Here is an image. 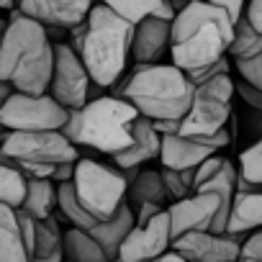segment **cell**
I'll return each mask as SVG.
<instances>
[{"label": "cell", "instance_id": "obj_1", "mask_svg": "<svg viewBox=\"0 0 262 262\" xmlns=\"http://www.w3.org/2000/svg\"><path fill=\"white\" fill-rule=\"evenodd\" d=\"M54 77V44L44 24L11 11V21L0 47V80L11 82L18 93L44 95Z\"/></svg>", "mask_w": 262, "mask_h": 262}, {"label": "cell", "instance_id": "obj_2", "mask_svg": "<svg viewBox=\"0 0 262 262\" xmlns=\"http://www.w3.org/2000/svg\"><path fill=\"white\" fill-rule=\"evenodd\" d=\"M137 26L98 3L88 21L72 29V47L80 52L95 88H113L131 59Z\"/></svg>", "mask_w": 262, "mask_h": 262}, {"label": "cell", "instance_id": "obj_3", "mask_svg": "<svg viewBox=\"0 0 262 262\" xmlns=\"http://www.w3.org/2000/svg\"><path fill=\"white\" fill-rule=\"evenodd\" d=\"M231 16L211 0H190L172 21V64L193 72L221 62L234 41Z\"/></svg>", "mask_w": 262, "mask_h": 262}, {"label": "cell", "instance_id": "obj_4", "mask_svg": "<svg viewBox=\"0 0 262 262\" xmlns=\"http://www.w3.org/2000/svg\"><path fill=\"white\" fill-rule=\"evenodd\" d=\"M116 98H123L134 105L144 118L183 121L193 105L195 85L188 72L175 64H137L128 77H121L116 85Z\"/></svg>", "mask_w": 262, "mask_h": 262}, {"label": "cell", "instance_id": "obj_5", "mask_svg": "<svg viewBox=\"0 0 262 262\" xmlns=\"http://www.w3.org/2000/svg\"><path fill=\"white\" fill-rule=\"evenodd\" d=\"M142 113L123 98L100 95L80 108L77 147H90L103 155H121L134 144V123Z\"/></svg>", "mask_w": 262, "mask_h": 262}, {"label": "cell", "instance_id": "obj_6", "mask_svg": "<svg viewBox=\"0 0 262 262\" xmlns=\"http://www.w3.org/2000/svg\"><path fill=\"white\" fill-rule=\"evenodd\" d=\"M75 193L80 203L98 219H111L128 198V178L121 167H111L88 157L77 160L75 172Z\"/></svg>", "mask_w": 262, "mask_h": 262}, {"label": "cell", "instance_id": "obj_7", "mask_svg": "<svg viewBox=\"0 0 262 262\" xmlns=\"http://www.w3.org/2000/svg\"><path fill=\"white\" fill-rule=\"evenodd\" d=\"M234 95L236 82L229 75L198 85L193 105L183 118V137H216L219 131H224L231 116Z\"/></svg>", "mask_w": 262, "mask_h": 262}, {"label": "cell", "instance_id": "obj_8", "mask_svg": "<svg viewBox=\"0 0 262 262\" xmlns=\"http://www.w3.org/2000/svg\"><path fill=\"white\" fill-rule=\"evenodd\" d=\"M70 118V108H64L52 93L31 95L13 93L0 108V123L6 131H62Z\"/></svg>", "mask_w": 262, "mask_h": 262}, {"label": "cell", "instance_id": "obj_9", "mask_svg": "<svg viewBox=\"0 0 262 262\" xmlns=\"http://www.w3.org/2000/svg\"><path fill=\"white\" fill-rule=\"evenodd\" d=\"M3 157L16 162H41V165H64L77 162L80 152L62 131H6Z\"/></svg>", "mask_w": 262, "mask_h": 262}, {"label": "cell", "instance_id": "obj_10", "mask_svg": "<svg viewBox=\"0 0 262 262\" xmlns=\"http://www.w3.org/2000/svg\"><path fill=\"white\" fill-rule=\"evenodd\" d=\"M93 77L72 44H54V77L49 85L52 98H57L64 108H85L90 103Z\"/></svg>", "mask_w": 262, "mask_h": 262}, {"label": "cell", "instance_id": "obj_11", "mask_svg": "<svg viewBox=\"0 0 262 262\" xmlns=\"http://www.w3.org/2000/svg\"><path fill=\"white\" fill-rule=\"evenodd\" d=\"M221 208H224V195L213 193V190H203V193H193L183 201H172L167 206V213L172 221V236L180 239L183 234L211 231Z\"/></svg>", "mask_w": 262, "mask_h": 262}, {"label": "cell", "instance_id": "obj_12", "mask_svg": "<svg viewBox=\"0 0 262 262\" xmlns=\"http://www.w3.org/2000/svg\"><path fill=\"white\" fill-rule=\"evenodd\" d=\"M247 234H216V231H193L172 242V249L180 252L188 262H236L242 257V244Z\"/></svg>", "mask_w": 262, "mask_h": 262}, {"label": "cell", "instance_id": "obj_13", "mask_svg": "<svg viewBox=\"0 0 262 262\" xmlns=\"http://www.w3.org/2000/svg\"><path fill=\"white\" fill-rule=\"evenodd\" d=\"M172 242H175L172 221H170V213L165 208L149 224L137 226L134 231L128 234V239L121 247L118 259H123V262H152V259L167 254L172 249Z\"/></svg>", "mask_w": 262, "mask_h": 262}, {"label": "cell", "instance_id": "obj_14", "mask_svg": "<svg viewBox=\"0 0 262 262\" xmlns=\"http://www.w3.org/2000/svg\"><path fill=\"white\" fill-rule=\"evenodd\" d=\"M21 13L44 24L47 29H75L88 21L95 0H21Z\"/></svg>", "mask_w": 262, "mask_h": 262}, {"label": "cell", "instance_id": "obj_15", "mask_svg": "<svg viewBox=\"0 0 262 262\" xmlns=\"http://www.w3.org/2000/svg\"><path fill=\"white\" fill-rule=\"evenodd\" d=\"M172 52V21L149 16L137 24L131 59L137 64H160Z\"/></svg>", "mask_w": 262, "mask_h": 262}, {"label": "cell", "instance_id": "obj_16", "mask_svg": "<svg viewBox=\"0 0 262 262\" xmlns=\"http://www.w3.org/2000/svg\"><path fill=\"white\" fill-rule=\"evenodd\" d=\"M160 155H162V137L157 134L152 118L139 116L134 123V144L126 152L116 155L113 162L121 170H131V167H144L149 160H160Z\"/></svg>", "mask_w": 262, "mask_h": 262}, {"label": "cell", "instance_id": "obj_17", "mask_svg": "<svg viewBox=\"0 0 262 262\" xmlns=\"http://www.w3.org/2000/svg\"><path fill=\"white\" fill-rule=\"evenodd\" d=\"M219 155L213 147L201 144L195 137H162V155L160 162L167 170H195L201 167L208 157Z\"/></svg>", "mask_w": 262, "mask_h": 262}, {"label": "cell", "instance_id": "obj_18", "mask_svg": "<svg viewBox=\"0 0 262 262\" xmlns=\"http://www.w3.org/2000/svg\"><path fill=\"white\" fill-rule=\"evenodd\" d=\"M137 229V213L131 203H123L111 219L98 221V226L93 229V236L100 242V247L105 249V254L111 259H118L123 242L128 239V234Z\"/></svg>", "mask_w": 262, "mask_h": 262}, {"label": "cell", "instance_id": "obj_19", "mask_svg": "<svg viewBox=\"0 0 262 262\" xmlns=\"http://www.w3.org/2000/svg\"><path fill=\"white\" fill-rule=\"evenodd\" d=\"M0 262H31V249L18 224V211L0 203Z\"/></svg>", "mask_w": 262, "mask_h": 262}, {"label": "cell", "instance_id": "obj_20", "mask_svg": "<svg viewBox=\"0 0 262 262\" xmlns=\"http://www.w3.org/2000/svg\"><path fill=\"white\" fill-rule=\"evenodd\" d=\"M98 3L108 6L111 11H116L118 16H123L131 24H142L149 16L165 18V21H175L178 18V8L172 6V0H98Z\"/></svg>", "mask_w": 262, "mask_h": 262}, {"label": "cell", "instance_id": "obj_21", "mask_svg": "<svg viewBox=\"0 0 262 262\" xmlns=\"http://www.w3.org/2000/svg\"><path fill=\"white\" fill-rule=\"evenodd\" d=\"M59 213L39 221L36 229V244L31 252V262H64L67 252H64V234L62 224H59Z\"/></svg>", "mask_w": 262, "mask_h": 262}, {"label": "cell", "instance_id": "obj_22", "mask_svg": "<svg viewBox=\"0 0 262 262\" xmlns=\"http://www.w3.org/2000/svg\"><path fill=\"white\" fill-rule=\"evenodd\" d=\"M128 201L131 206H139V203H157V206H170L172 195L167 190L165 175L157 170H142L128 185Z\"/></svg>", "mask_w": 262, "mask_h": 262}, {"label": "cell", "instance_id": "obj_23", "mask_svg": "<svg viewBox=\"0 0 262 262\" xmlns=\"http://www.w3.org/2000/svg\"><path fill=\"white\" fill-rule=\"evenodd\" d=\"M257 229H262V190L259 193H236L226 234H249Z\"/></svg>", "mask_w": 262, "mask_h": 262}, {"label": "cell", "instance_id": "obj_24", "mask_svg": "<svg viewBox=\"0 0 262 262\" xmlns=\"http://www.w3.org/2000/svg\"><path fill=\"white\" fill-rule=\"evenodd\" d=\"M26 195H29V175L18 165L3 157L0 160V203L21 211Z\"/></svg>", "mask_w": 262, "mask_h": 262}, {"label": "cell", "instance_id": "obj_25", "mask_svg": "<svg viewBox=\"0 0 262 262\" xmlns=\"http://www.w3.org/2000/svg\"><path fill=\"white\" fill-rule=\"evenodd\" d=\"M54 208H59V185L54 180H29V195L21 211L44 221L54 216Z\"/></svg>", "mask_w": 262, "mask_h": 262}, {"label": "cell", "instance_id": "obj_26", "mask_svg": "<svg viewBox=\"0 0 262 262\" xmlns=\"http://www.w3.org/2000/svg\"><path fill=\"white\" fill-rule=\"evenodd\" d=\"M64 252L67 259L72 262H113L100 247V242L93 236V231L75 229V226L64 234Z\"/></svg>", "mask_w": 262, "mask_h": 262}, {"label": "cell", "instance_id": "obj_27", "mask_svg": "<svg viewBox=\"0 0 262 262\" xmlns=\"http://www.w3.org/2000/svg\"><path fill=\"white\" fill-rule=\"evenodd\" d=\"M59 216H62L64 221H70L75 229L93 231V229L98 226V219L80 203V198H77L72 183H62V185H59Z\"/></svg>", "mask_w": 262, "mask_h": 262}, {"label": "cell", "instance_id": "obj_28", "mask_svg": "<svg viewBox=\"0 0 262 262\" xmlns=\"http://www.w3.org/2000/svg\"><path fill=\"white\" fill-rule=\"evenodd\" d=\"M262 54V34L247 21V16L234 26V41L229 47V57L236 59H252Z\"/></svg>", "mask_w": 262, "mask_h": 262}, {"label": "cell", "instance_id": "obj_29", "mask_svg": "<svg viewBox=\"0 0 262 262\" xmlns=\"http://www.w3.org/2000/svg\"><path fill=\"white\" fill-rule=\"evenodd\" d=\"M239 175L247 183L262 185V137L239 155Z\"/></svg>", "mask_w": 262, "mask_h": 262}, {"label": "cell", "instance_id": "obj_30", "mask_svg": "<svg viewBox=\"0 0 262 262\" xmlns=\"http://www.w3.org/2000/svg\"><path fill=\"white\" fill-rule=\"evenodd\" d=\"M167 190L172 195V201H183L188 195L195 193V170H167L162 167Z\"/></svg>", "mask_w": 262, "mask_h": 262}, {"label": "cell", "instance_id": "obj_31", "mask_svg": "<svg viewBox=\"0 0 262 262\" xmlns=\"http://www.w3.org/2000/svg\"><path fill=\"white\" fill-rule=\"evenodd\" d=\"M234 64H236L239 77H242L247 85L262 90V54H259V57H252V59H236Z\"/></svg>", "mask_w": 262, "mask_h": 262}, {"label": "cell", "instance_id": "obj_32", "mask_svg": "<svg viewBox=\"0 0 262 262\" xmlns=\"http://www.w3.org/2000/svg\"><path fill=\"white\" fill-rule=\"evenodd\" d=\"M229 59L224 57L221 62H216V64H208V67H203V70H193V72H188V77H190V82L198 88V85H206V82H211V80H216V77H221V75H229Z\"/></svg>", "mask_w": 262, "mask_h": 262}, {"label": "cell", "instance_id": "obj_33", "mask_svg": "<svg viewBox=\"0 0 262 262\" xmlns=\"http://www.w3.org/2000/svg\"><path fill=\"white\" fill-rule=\"evenodd\" d=\"M226 165V157H221V155H213V157H208L201 167H195V193H198V188H203L213 175H219V170Z\"/></svg>", "mask_w": 262, "mask_h": 262}, {"label": "cell", "instance_id": "obj_34", "mask_svg": "<svg viewBox=\"0 0 262 262\" xmlns=\"http://www.w3.org/2000/svg\"><path fill=\"white\" fill-rule=\"evenodd\" d=\"M236 95H239V98L252 108V111L262 113V90H257V88L247 85L244 80H239V82H236Z\"/></svg>", "mask_w": 262, "mask_h": 262}, {"label": "cell", "instance_id": "obj_35", "mask_svg": "<svg viewBox=\"0 0 262 262\" xmlns=\"http://www.w3.org/2000/svg\"><path fill=\"white\" fill-rule=\"evenodd\" d=\"M242 257L262 262V229H257V231H252L247 236V242L242 244Z\"/></svg>", "mask_w": 262, "mask_h": 262}, {"label": "cell", "instance_id": "obj_36", "mask_svg": "<svg viewBox=\"0 0 262 262\" xmlns=\"http://www.w3.org/2000/svg\"><path fill=\"white\" fill-rule=\"evenodd\" d=\"M211 3L219 6V8H224L231 16L234 24H239L244 18V13H247V0H211Z\"/></svg>", "mask_w": 262, "mask_h": 262}, {"label": "cell", "instance_id": "obj_37", "mask_svg": "<svg viewBox=\"0 0 262 262\" xmlns=\"http://www.w3.org/2000/svg\"><path fill=\"white\" fill-rule=\"evenodd\" d=\"M165 211V206H157V203H139L134 206V213H137V226H144L149 224L155 216H160Z\"/></svg>", "mask_w": 262, "mask_h": 262}, {"label": "cell", "instance_id": "obj_38", "mask_svg": "<svg viewBox=\"0 0 262 262\" xmlns=\"http://www.w3.org/2000/svg\"><path fill=\"white\" fill-rule=\"evenodd\" d=\"M152 123H155L160 137H178V134H183V121L165 118V121H152Z\"/></svg>", "mask_w": 262, "mask_h": 262}, {"label": "cell", "instance_id": "obj_39", "mask_svg": "<svg viewBox=\"0 0 262 262\" xmlns=\"http://www.w3.org/2000/svg\"><path fill=\"white\" fill-rule=\"evenodd\" d=\"M77 131H80V108H72V111H70V118H67L64 128H62V134L75 144V142H77Z\"/></svg>", "mask_w": 262, "mask_h": 262}, {"label": "cell", "instance_id": "obj_40", "mask_svg": "<svg viewBox=\"0 0 262 262\" xmlns=\"http://www.w3.org/2000/svg\"><path fill=\"white\" fill-rule=\"evenodd\" d=\"M244 16H247V21L262 34V0H249Z\"/></svg>", "mask_w": 262, "mask_h": 262}, {"label": "cell", "instance_id": "obj_41", "mask_svg": "<svg viewBox=\"0 0 262 262\" xmlns=\"http://www.w3.org/2000/svg\"><path fill=\"white\" fill-rule=\"evenodd\" d=\"M152 262H188L180 252H175V249H170L167 254H162V257H157V259H152Z\"/></svg>", "mask_w": 262, "mask_h": 262}, {"label": "cell", "instance_id": "obj_42", "mask_svg": "<svg viewBox=\"0 0 262 262\" xmlns=\"http://www.w3.org/2000/svg\"><path fill=\"white\" fill-rule=\"evenodd\" d=\"M0 3H3V8H6V11H16L18 0H0Z\"/></svg>", "mask_w": 262, "mask_h": 262}, {"label": "cell", "instance_id": "obj_43", "mask_svg": "<svg viewBox=\"0 0 262 262\" xmlns=\"http://www.w3.org/2000/svg\"><path fill=\"white\" fill-rule=\"evenodd\" d=\"M188 3H190V0H172V6H175L178 11H183V8H185Z\"/></svg>", "mask_w": 262, "mask_h": 262}, {"label": "cell", "instance_id": "obj_44", "mask_svg": "<svg viewBox=\"0 0 262 262\" xmlns=\"http://www.w3.org/2000/svg\"><path fill=\"white\" fill-rule=\"evenodd\" d=\"M236 262H257V259H249V257H239Z\"/></svg>", "mask_w": 262, "mask_h": 262}, {"label": "cell", "instance_id": "obj_45", "mask_svg": "<svg viewBox=\"0 0 262 262\" xmlns=\"http://www.w3.org/2000/svg\"><path fill=\"white\" fill-rule=\"evenodd\" d=\"M113 262H123V259H113Z\"/></svg>", "mask_w": 262, "mask_h": 262}, {"label": "cell", "instance_id": "obj_46", "mask_svg": "<svg viewBox=\"0 0 262 262\" xmlns=\"http://www.w3.org/2000/svg\"><path fill=\"white\" fill-rule=\"evenodd\" d=\"M64 262H72V259H64Z\"/></svg>", "mask_w": 262, "mask_h": 262}, {"label": "cell", "instance_id": "obj_47", "mask_svg": "<svg viewBox=\"0 0 262 262\" xmlns=\"http://www.w3.org/2000/svg\"><path fill=\"white\" fill-rule=\"evenodd\" d=\"M18 3H21V0H18Z\"/></svg>", "mask_w": 262, "mask_h": 262}]
</instances>
